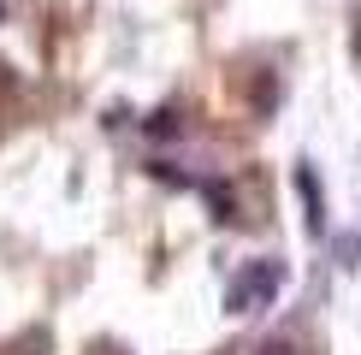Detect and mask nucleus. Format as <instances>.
<instances>
[{
	"label": "nucleus",
	"instance_id": "6",
	"mask_svg": "<svg viewBox=\"0 0 361 355\" xmlns=\"http://www.w3.org/2000/svg\"><path fill=\"white\" fill-rule=\"evenodd\" d=\"M89 355H125V349H118V344H95V349H89Z\"/></svg>",
	"mask_w": 361,
	"mask_h": 355
},
{
	"label": "nucleus",
	"instance_id": "2",
	"mask_svg": "<svg viewBox=\"0 0 361 355\" xmlns=\"http://www.w3.org/2000/svg\"><path fill=\"white\" fill-rule=\"evenodd\" d=\"M18 118H24V83H18V71L0 59V137H6Z\"/></svg>",
	"mask_w": 361,
	"mask_h": 355
},
{
	"label": "nucleus",
	"instance_id": "1",
	"mask_svg": "<svg viewBox=\"0 0 361 355\" xmlns=\"http://www.w3.org/2000/svg\"><path fill=\"white\" fill-rule=\"evenodd\" d=\"M273 290H279V266H255V273L237 278L231 308H237V314H249V302H261V296H273Z\"/></svg>",
	"mask_w": 361,
	"mask_h": 355
},
{
	"label": "nucleus",
	"instance_id": "7",
	"mask_svg": "<svg viewBox=\"0 0 361 355\" xmlns=\"http://www.w3.org/2000/svg\"><path fill=\"white\" fill-rule=\"evenodd\" d=\"M0 18H6V6H0Z\"/></svg>",
	"mask_w": 361,
	"mask_h": 355
},
{
	"label": "nucleus",
	"instance_id": "5",
	"mask_svg": "<svg viewBox=\"0 0 361 355\" xmlns=\"http://www.w3.org/2000/svg\"><path fill=\"white\" fill-rule=\"evenodd\" d=\"M0 355H42V332H30L24 344H6V349H0Z\"/></svg>",
	"mask_w": 361,
	"mask_h": 355
},
{
	"label": "nucleus",
	"instance_id": "4",
	"mask_svg": "<svg viewBox=\"0 0 361 355\" xmlns=\"http://www.w3.org/2000/svg\"><path fill=\"white\" fill-rule=\"evenodd\" d=\"M255 355H308L302 344H296V337H273V344H261Z\"/></svg>",
	"mask_w": 361,
	"mask_h": 355
},
{
	"label": "nucleus",
	"instance_id": "3",
	"mask_svg": "<svg viewBox=\"0 0 361 355\" xmlns=\"http://www.w3.org/2000/svg\"><path fill=\"white\" fill-rule=\"evenodd\" d=\"M237 89H243V101H249L255 113H267V107H273V95H279V77L267 66H255V77H237Z\"/></svg>",
	"mask_w": 361,
	"mask_h": 355
}]
</instances>
